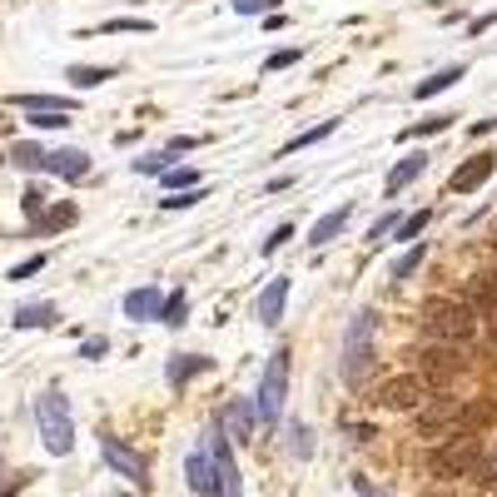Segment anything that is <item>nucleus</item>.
<instances>
[{"mask_svg":"<svg viewBox=\"0 0 497 497\" xmlns=\"http://www.w3.org/2000/svg\"><path fill=\"white\" fill-rule=\"evenodd\" d=\"M423 334L438 338V344H473L477 338V314L467 299H428L423 303Z\"/></svg>","mask_w":497,"mask_h":497,"instance_id":"1","label":"nucleus"},{"mask_svg":"<svg viewBox=\"0 0 497 497\" xmlns=\"http://www.w3.org/2000/svg\"><path fill=\"white\" fill-rule=\"evenodd\" d=\"M35 428H40V443L50 458H65L75 448V418H70V398L60 388H45L35 398Z\"/></svg>","mask_w":497,"mask_h":497,"instance_id":"2","label":"nucleus"},{"mask_svg":"<svg viewBox=\"0 0 497 497\" xmlns=\"http://www.w3.org/2000/svg\"><path fill=\"white\" fill-rule=\"evenodd\" d=\"M289 368H293V353L289 348H274L269 363L259 373V393H254V413H259L264 428L283 418V403H289Z\"/></svg>","mask_w":497,"mask_h":497,"instance_id":"3","label":"nucleus"},{"mask_svg":"<svg viewBox=\"0 0 497 497\" xmlns=\"http://www.w3.org/2000/svg\"><path fill=\"white\" fill-rule=\"evenodd\" d=\"M477 463H483V438L477 432H453L428 453L432 477H473Z\"/></svg>","mask_w":497,"mask_h":497,"instance_id":"4","label":"nucleus"},{"mask_svg":"<svg viewBox=\"0 0 497 497\" xmlns=\"http://www.w3.org/2000/svg\"><path fill=\"white\" fill-rule=\"evenodd\" d=\"M373 328H379L373 309H358L353 324L344 328V383L368 379V368H373Z\"/></svg>","mask_w":497,"mask_h":497,"instance_id":"5","label":"nucleus"},{"mask_svg":"<svg viewBox=\"0 0 497 497\" xmlns=\"http://www.w3.org/2000/svg\"><path fill=\"white\" fill-rule=\"evenodd\" d=\"M413 368H418L423 379L432 383V388H448V383L458 379L467 368V358H463V344H423V348H413Z\"/></svg>","mask_w":497,"mask_h":497,"instance_id":"6","label":"nucleus"},{"mask_svg":"<svg viewBox=\"0 0 497 497\" xmlns=\"http://www.w3.org/2000/svg\"><path fill=\"white\" fill-rule=\"evenodd\" d=\"M432 393H438V388L423 379L418 368H413V373H393V379H383V388H379V408H388V413H413V408H423Z\"/></svg>","mask_w":497,"mask_h":497,"instance_id":"7","label":"nucleus"},{"mask_svg":"<svg viewBox=\"0 0 497 497\" xmlns=\"http://www.w3.org/2000/svg\"><path fill=\"white\" fill-rule=\"evenodd\" d=\"M100 458H105V467L115 477H125V483H135V487H150V463H144V453H135L125 438L100 432Z\"/></svg>","mask_w":497,"mask_h":497,"instance_id":"8","label":"nucleus"},{"mask_svg":"<svg viewBox=\"0 0 497 497\" xmlns=\"http://www.w3.org/2000/svg\"><path fill=\"white\" fill-rule=\"evenodd\" d=\"M209 458H214L219 497H244V477H239V463H234V448H229V438H209Z\"/></svg>","mask_w":497,"mask_h":497,"instance_id":"9","label":"nucleus"},{"mask_svg":"<svg viewBox=\"0 0 497 497\" xmlns=\"http://www.w3.org/2000/svg\"><path fill=\"white\" fill-rule=\"evenodd\" d=\"M493 170H497V154L493 150H483V154H473V160H463L453 170V195H477V189H483L487 179H493Z\"/></svg>","mask_w":497,"mask_h":497,"instance_id":"10","label":"nucleus"},{"mask_svg":"<svg viewBox=\"0 0 497 497\" xmlns=\"http://www.w3.org/2000/svg\"><path fill=\"white\" fill-rule=\"evenodd\" d=\"M45 174H55V179H85L90 174V154L75 150V144H60V150H45Z\"/></svg>","mask_w":497,"mask_h":497,"instance_id":"11","label":"nucleus"},{"mask_svg":"<svg viewBox=\"0 0 497 497\" xmlns=\"http://www.w3.org/2000/svg\"><path fill=\"white\" fill-rule=\"evenodd\" d=\"M184 477L195 487L199 497H219V483H214V458H209V443L195 448V453L184 458Z\"/></svg>","mask_w":497,"mask_h":497,"instance_id":"12","label":"nucleus"},{"mask_svg":"<svg viewBox=\"0 0 497 497\" xmlns=\"http://www.w3.org/2000/svg\"><path fill=\"white\" fill-rule=\"evenodd\" d=\"M289 274H279V279H269L264 283V293H259V324L264 328H274V324H283V303H289Z\"/></svg>","mask_w":497,"mask_h":497,"instance_id":"13","label":"nucleus"},{"mask_svg":"<svg viewBox=\"0 0 497 497\" xmlns=\"http://www.w3.org/2000/svg\"><path fill=\"white\" fill-rule=\"evenodd\" d=\"M160 314H164V293L154 289V283L125 293V318H135V324H150V318H160Z\"/></svg>","mask_w":497,"mask_h":497,"instance_id":"14","label":"nucleus"},{"mask_svg":"<svg viewBox=\"0 0 497 497\" xmlns=\"http://www.w3.org/2000/svg\"><path fill=\"white\" fill-rule=\"evenodd\" d=\"M209 368H214V358H205V353H174L170 363H164V383H170V388H184L189 379H199Z\"/></svg>","mask_w":497,"mask_h":497,"instance_id":"15","label":"nucleus"},{"mask_svg":"<svg viewBox=\"0 0 497 497\" xmlns=\"http://www.w3.org/2000/svg\"><path fill=\"white\" fill-rule=\"evenodd\" d=\"M463 299L473 303L477 318H497V274H473Z\"/></svg>","mask_w":497,"mask_h":497,"instance_id":"16","label":"nucleus"},{"mask_svg":"<svg viewBox=\"0 0 497 497\" xmlns=\"http://www.w3.org/2000/svg\"><path fill=\"white\" fill-rule=\"evenodd\" d=\"M348 219H353V205H338V209H328L324 219H318L314 229H309V248H328L338 234L348 229Z\"/></svg>","mask_w":497,"mask_h":497,"instance_id":"17","label":"nucleus"},{"mask_svg":"<svg viewBox=\"0 0 497 497\" xmlns=\"http://www.w3.org/2000/svg\"><path fill=\"white\" fill-rule=\"evenodd\" d=\"M428 170V150L423 154H403L398 164H393V174H388V184H383V199H398L403 189H408L413 179H418V174Z\"/></svg>","mask_w":497,"mask_h":497,"instance_id":"18","label":"nucleus"},{"mask_svg":"<svg viewBox=\"0 0 497 497\" xmlns=\"http://www.w3.org/2000/svg\"><path fill=\"white\" fill-rule=\"evenodd\" d=\"M80 219L75 205H45L40 214L31 219V234H55V229H70Z\"/></svg>","mask_w":497,"mask_h":497,"instance_id":"19","label":"nucleus"},{"mask_svg":"<svg viewBox=\"0 0 497 497\" xmlns=\"http://www.w3.org/2000/svg\"><path fill=\"white\" fill-rule=\"evenodd\" d=\"M224 423L234 432V443H248L259 428V413H254V403H224Z\"/></svg>","mask_w":497,"mask_h":497,"instance_id":"20","label":"nucleus"},{"mask_svg":"<svg viewBox=\"0 0 497 497\" xmlns=\"http://www.w3.org/2000/svg\"><path fill=\"white\" fill-rule=\"evenodd\" d=\"M458 80H467V65H448V70H438V75H428L418 90H413V100H432V95H443V90H453Z\"/></svg>","mask_w":497,"mask_h":497,"instance_id":"21","label":"nucleus"},{"mask_svg":"<svg viewBox=\"0 0 497 497\" xmlns=\"http://www.w3.org/2000/svg\"><path fill=\"white\" fill-rule=\"evenodd\" d=\"M55 318H60V309H55V303H21L11 324L15 328H50Z\"/></svg>","mask_w":497,"mask_h":497,"instance_id":"22","label":"nucleus"},{"mask_svg":"<svg viewBox=\"0 0 497 497\" xmlns=\"http://www.w3.org/2000/svg\"><path fill=\"white\" fill-rule=\"evenodd\" d=\"M65 80L75 90H95V85H105V80H115V65H70Z\"/></svg>","mask_w":497,"mask_h":497,"instance_id":"23","label":"nucleus"},{"mask_svg":"<svg viewBox=\"0 0 497 497\" xmlns=\"http://www.w3.org/2000/svg\"><path fill=\"white\" fill-rule=\"evenodd\" d=\"M423 259H428V239H418V244H408L398 254V259H393V279H413V274L423 269Z\"/></svg>","mask_w":497,"mask_h":497,"instance_id":"24","label":"nucleus"},{"mask_svg":"<svg viewBox=\"0 0 497 497\" xmlns=\"http://www.w3.org/2000/svg\"><path fill=\"white\" fill-rule=\"evenodd\" d=\"M11 105H21L25 115H40V109H65V115H75V100H60V95H15Z\"/></svg>","mask_w":497,"mask_h":497,"instance_id":"25","label":"nucleus"},{"mask_svg":"<svg viewBox=\"0 0 497 497\" xmlns=\"http://www.w3.org/2000/svg\"><path fill=\"white\" fill-rule=\"evenodd\" d=\"M428 219H432V209H418V214H408L398 229H393V239H388V244H418V234L428 229Z\"/></svg>","mask_w":497,"mask_h":497,"instance_id":"26","label":"nucleus"},{"mask_svg":"<svg viewBox=\"0 0 497 497\" xmlns=\"http://www.w3.org/2000/svg\"><path fill=\"white\" fill-rule=\"evenodd\" d=\"M11 164L15 170H45V150L40 144H31V140H21V144H11Z\"/></svg>","mask_w":497,"mask_h":497,"instance_id":"27","label":"nucleus"},{"mask_svg":"<svg viewBox=\"0 0 497 497\" xmlns=\"http://www.w3.org/2000/svg\"><path fill=\"white\" fill-rule=\"evenodd\" d=\"M338 130V119H324V125H314V130H303V135H293V140L289 144H283V150L279 154H299L303 150V144H318V140H328V135H334Z\"/></svg>","mask_w":497,"mask_h":497,"instance_id":"28","label":"nucleus"},{"mask_svg":"<svg viewBox=\"0 0 497 497\" xmlns=\"http://www.w3.org/2000/svg\"><path fill=\"white\" fill-rule=\"evenodd\" d=\"M184 318H189V293H164V314H160V324H170V328H179Z\"/></svg>","mask_w":497,"mask_h":497,"instance_id":"29","label":"nucleus"},{"mask_svg":"<svg viewBox=\"0 0 497 497\" xmlns=\"http://www.w3.org/2000/svg\"><path fill=\"white\" fill-rule=\"evenodd\" d=\"M160 184H164V189H174V195H179V189H195L199 170H189V164H184V170H179V164H170V170L160 174Z\"/></svg>","mask_w":497,"mask_h":497,"instance_id":"30","label":"nucleus"},{"mask_svg":"<svg viewBox=\"0 0 497 497\" xmlns=\"http://www.w3.org/2000/svg\"><path fill=\"white\" fill-rule=\"evenodd\" d=\"M31 130H70V115L65 109H40V115H25Z\"/></svg>","mask_w":497,"mask_h":497,"instance_id":"31","label":"nucleus"},{"mask_svg":"<svg viewBox=\"0 0 497 497\" xmlns=\"http://www.w3.org/2000/svg\"><path fill=\"white\" fill-rule=\"evenodd\" d=\"M174 164V150H154V154H140L135 160V174H164Z\"/></svg>","mask_w":497,"mask_h":497,"instance_id":"32","label":"nucleus"},{"mask_svg":"<svg viewBox=\"0 0 497 497\" xmlns=\"http://www.w3.org/2000/svg\"><path fill=\"white\" fill-rule=\"evenodd\" d=\"M289 453H293V458H309V453H314V432L303 428V423H289Z\"/></svg>","mask_w":497,"mask_h":497,"instance_id":"33","label":"nucleus"},{"mask_svg":"<svg viewBox=\"0 0 497 497\" xmlns=\"http://www.w3.org/2000/svg\"><path fill=\"white\" fill-rule=\"evenodd\" d=\"M398 224H403V214H393V209H388V214H379V219H373L368 239H373V244H388V239H393V229H398Z\"/></svg>","mask_w":497,"mask_h":497,"instance_id":"34","label":"nucleus"},{"mask_svg":"<svg viewBox=\"0 0 497 497\" xmlns=\"http://www.w3.org/2000/svg\"><path fill=\"white\" fill-rule=\"evenodd\" d=\"M458 115H432V119H423V125H413V130H403V140H423V135H438V130H448Z\"/></svg>","mask_w":497,"mask_h":497,"instance_id":"35","label":"nucleus"},{"mask_svg":"<svg viewBox=\"0 0 497 497\" xmlns=\"http://www.w3.org/2000/svg\"><path fill=\"white\" fill-rule=\"evenodd\" d=\"M299 60H303V50H299V45H289V50H274L269 60H264V70H269V75H279V70L299 65Z\"/></svg>","mask_w":497,"mask_h":497,"instance_id":"36","label":"nucleus"},{"mask_svg":"<svg viewBox=\"0 0 497 497\" xmlns=\"http://www.w3.org/2000/svg\"><path fill=\"white\" fill-rule=\"evenodd\" d=\"M205 195H209L205 184H195V189H179V195L160 199V205H164V209H195V205H199V199H205Z\"/></svg>","mask_w":497,"mask_h":497,"instance_id":"37","label":"nucleus"},{"mask_svg":"<svg viewBox=\"0 0 497 497\" xmlns=\"http://www.w3.org/2000/svg\"><path fill=\"white\" fill-rule=\"evenodd\" d=\"M100 31H105V35H150L154 25L150 21H105Z\"/></svg>","mask_w":497,"mask_h":497,"instance_id":"38","label":"nucleus"},{"mask_svg":"<svg viewBox=\"0 0 497 497\" xmlns=\"http://www.w3.org/2000/svg\"><path fill=\"white\" fill-rule=\"evenodd\" d=\"M289 239H293V224H279V229H274V234L259 244V254H264V259H269V254H279V248L289 244Z\"/></svg>","mask_w":497,"mask_h":497,"instance_id":"39","label":"nucleus"},{"mask_svg":"<svg viewBox=\"0 0 497 497\" xmlns=\"http://www.w3.org/2000/svg\"><path fill=\"white\" fill-rule=\"evenodd\" d=\"M45 269V254H31V259H25V264H15V269H11V283H25V279H35V274H40Z\"/></svg>","mask_w":497,"mask_h":497,"instance_id":"40","label":"nucleus"},{"mask_svg":"<svg viewBox=\"0 0 497 497\" xmlns=\"http://www.w3.org/2000/svg\"><path fill=\"white\" fill-rule=\"evenodd\" d=\"M239 15H264V11H279V0H234Z\"/></svg>","mask_w":497,"mask_h":497,"instance_id":"41","label":"nucleus"},{"mask_svg":"<svg viewBox=\"0 0 497 497\" xmlns=\"http://www.w3.org/2000/svg\"><path fill=\"white\" fill-rule=\"evenodd\" d=\"M21 209H25V214H40V209H45V189H35V184H31V189H25V195H21Z\"/></svg>","mask_w":497,"mask_h":497,"instance_id":"42","label":"nucleus"},{"mask_svg":"<svg viewBox=\"0 0 497 497\" xmlns=\"http://www.w3.org/2000/svg\"><path fill=\"white\" fill-rule=\"evenodd\" d=\"M109 353V338H85V344H80V358H105Z\"/></svg>","mask_w":497,"mask_h":497,"instance_id":"43","label":"nucleus"},{"mask_svg":"<svg viewBox=\"0 0 497 497\" xmlns=\"http://www.w3.org/2000/svg\"><path fill=\"white\" fill-rule=\"evenodd\" d=\"M25 487V473H0V497H15Z\"/></svg>","mask_w":497,"mask_h":497,"instance_id":"44","label":"nucleus"},{"mask_svg":"<svg viewBox=\"0 0 497 497\" xmlns=\"http://www.w3.org/2000/svg\"><path fill=\"white\" fill-rule=\"evenodd\" d=\"M473 477H483L487 487H497V458H493V463H477V473H473Z\"/></svg>","mask_w":497,"mask_h":497,"instance_id":"45","label":"nucleus"},{"mask_svg":"<svg viewBox=\"0 0 497 497\" xmlns=\"http://www.w3.org/2000/svg\"><path fill=\"white\" fill-rule=\"evenodd\" d=\"M353 497H383V493L368 483V477H353Z\"/></svg>","mask_w":497,"mask_h":497,"instance_id":"46","label":"nucleus"},{"mask_svg":"<svg viewBox=\"0 0 497 497\" xmlns=\"http://www.w3.org/2000/svg\"><path fill=\"white\" fill-rule=\"evenodd\" d=\"M493 25H497V11H487V15H477V21H473V35H483V31H493Z\"/></svg>","mask_w":497,"mask_h":497,"instance_id":"47","label":"nucleus"},{"mask_svg":"<svg viewBox=\"0 0 497 497\" xmlns=\"http://www.w3.org/2000/svg\"><path fill=\"white\" fill-rule=\"evenodd\" d=\"M487 344H493V348H497V318H493V328H487Z\"/></svg>","mask_w":497,"mask_h":497,"instance_id":"48","label":"nucleus"},{"mask_svg":"<svg viewBox=\"0 0 497 497\" xmlns=\"http://www.w3.org/2000/svg\"><path fill=\"white\" fill-rule=\"evenodd\" d=\"M115 497H135V493H115Z\"/></svg>","mask_w":497,"mask_h":497,"instance_id":"49","label":"nucleus"}]
</instances>
